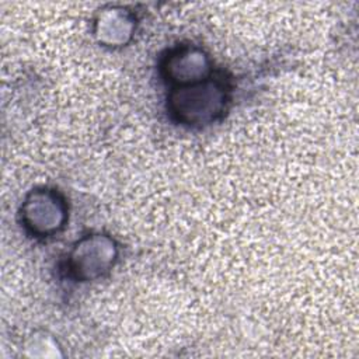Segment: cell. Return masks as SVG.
<instances>
[{
  "instance_id": "obj_1",
  "label": "cell",
  "mask_w": 359,
  "mask_h": 359,
  "mask_svg": "<svg viewBox=\"0 0 359 359\" xmlns=\"http://www.w3.org/2000/svg\"><path fill=\"white\" fill-rule=\"evenodd\" d=\"M231 87L222 74L171 87L167 94L165 108L168 116L178 125L188 129H202L219 122L229 111Z\"/></svg>"
},
{
  "instance_id": "obj_2",
  "label": "cell",
  "mask_w": 359,
  "mask_h": 359,
  "mask_svg": "<svg viewBox=\"0 0 359 359\" xmlns=\"http://www.w3.org/2000/svg\"><path fill=\"white\" fill-rule=\"evenodd\" d=\"M119 257L116 241L104 233H91L77 240L67 252L65 269L74 282H93L107 276Z\"/></svg>"
},
{
  "instance_id": "obj_3",
  "label": "cell",
  "mask_w": 359,
  "mask_h": 359,
  "mask_svg": "<svg viewBox=\"0 0 359 359\" xmlns=\"http://www.w3.org/2000/svg\"><path fill=\"white\" fill-rule=\"evenodd\" d=\"M69 206L65 195L49 187L29 191L20 206V223L34 238H49L67 223Z\"/></svg>"
},
{
  "instance_id": "obj_4",
  "label": "cell",
  "mask_w": 359,
  "mask_h": 359,
  "mask_svg": "<svg viewBox=\"0 0 359 359\" xmlns=\"http://www.w3.org/2000/svg\"><path fill=\"white\" fill-rule=\"evenodd\" d=\"M213 73L210 56L201 46L192 43L170 48L160 60V76L168 88L202 81Z\"/></svg>"
},
{
  "instance_id": "obj_5",
  "label": "cell",
  "mask_w": 359,
  "mask_h": 359,
  "mask_svg": "<svg viewBox=\"0 0 359 359\" xmlns=\"http://www.w3.org/2000/svg\"><path fill=\"white\" fill-rule=\"evenodd\" d=\"M135 31L136 15L125 6H104L93 20V36L104 48L116 49L128 45Z\"/></svg>"
}]
</instances>
